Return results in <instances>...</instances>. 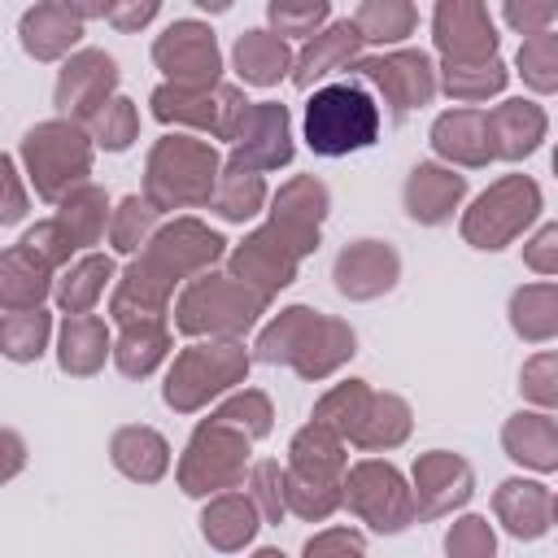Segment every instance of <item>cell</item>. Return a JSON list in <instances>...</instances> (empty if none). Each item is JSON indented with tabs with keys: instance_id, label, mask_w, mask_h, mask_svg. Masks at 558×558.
Listing matches in <instances>:
<instances>
[{
	"instance_id": "obj_53",
	"label": "cell",
	"mask_w": 558,
	"mask_h": 558,
	"mask_svg": "<svg viewBox=\"0 0 558 558\" xmlns=\"http://www.w3.org/2000/svg\"><path fill=\"white\" fill-rule=\"evenodd\" d=\"M22 244H26V248H35L39 257H48L52 266H65V262H70V253H74V240L65 235V227H61L57 218L35 222V227L22 235Z\"/></svg>"
},
{
	"instance_id": "obj_7",
	"label": "cell",
	"mask_w": 558,
	"mask_h": 558,
	"mask_svg": "<svg viewBox=\"0 0 558 558\" xmlns=\"http://www.w3.org/2000/svg\"><path fill=\"white\" fill-rule=\"evenodd\" d=\"M379 135L375 100L353 83H327L305 105V144L323 157H344L371 148Z\"/></svg>"
},
{
	"instance_id": "obj_6",
	"label": "cell",
	"mask_w": 558,
	"mask_h": 558,
	"mask_svg": "<svg viewBox=\"0 0 558 558\" xmlns=\"http://www.w3.org/2000/svg\"><path fill=\"white\" fill-rule=\"evenodd\" d=\"M248 362H253V357H248V349H244L240 340H218V336H209L205 344H187V349L174 357V366L166 371L161 397H166L170 410L192 414V410L209 405L214 397L231 392L235 384H244Z\"/></svg>"
},
{
	"instance_id": "obj_8",
	"label": "cell",
	"mask_w": 558,
	"mask_h": 558,
	"mask_svg": "<svg viewBox=\"0 0 558 558\" xmlns=\"http://www.w3.org/2000/svg\"><path fill=\"white\" fill-rule=\"evenodd\" d=\"M248 445H253L248 432L209 414L192 432V440L179 458V488L187 497H214V493L240 488L244 471H248Z\"/></svg>"
},
{
	"instance_id": "obj_22",
	"label": "cell",
	"mask_w": 558,
	"mask_h": 558,
	"mask_svg": "<svg viewBox=\"0 0 558 558\" xmlns=\"http://www.w3.org/2000/svg\"><path fill=\"white\" fill-rule=\"evenodd\" d=\"M493 510H497V523L510 536H519V541H536L554 523V497H549V488L536 484V480H519V475L497 484Z\"/></svg>"
},
{
	"instance_id": "obj_30",
	"label": "cell",
	"mask_w": 558,
	"mask_h": 558,
	"mask_svg": "<svg viewBox=\"0 0 558 558\" xmlns=\"http://www.w3.org/2000/svg\"><path fill=\"white\" fill-rule=\"evenodd\" d=\"M327 205H331L327 187H323L314 174H296V179H288V183L275 192V201H270V222H279V227H288L292 235H305V240L318 244V227H323V218H327Z\"/></svg>"
},
{
	"instance_id": "obj_54",
	"label": "cell",
	"mask_w": 558,
	"mask_h": 558,
	"mask_svg": "<svg viewBox=\"0 0 558 558\" xmlns=\"http://www.w3.org/2000/svg\"><path fill=\"white\" fill-rule=\"evenodd\" d=\"M510 31L519 35H541L558 17V0H501Z\"/></svg>"
},
{
	"instance_id": "obj_58",
	"label": "cell",
	"mask_w": 558,
	"mask_h": 558,
	"mask_svg": "<svg viewBox=\"0 0 558 558\" xmlns=\"http://www.w3.org/2000/svg\"><path fill=\"white\" fill-rule=\"evenodd\" d=\"M0 174H4V209H0V222L13 227L26 214V192H22V179H17V161L4 157L0 161Z\"/></svg>"
},
{
	"instance_id": "obj_50",
	"label": "cell",
	"mask_w": 558,
	"mask_h": 558,
	"mask_svg": "<svg viewBox=\"0 0 558 558\" xmlns=\"http://www.w3.org/2000/svg\"><path fill=\"white\" fill-rule=\"evenodd\" d=\"M248 493L266 523H279L288 514V471H279V462H257L248 471Z\"/></svg>"
},
{
	"instance_id": "obj_34",
	"label": "cell",
	"mask_w": 558,
	"mask_h": 558,
	"mask_svg": "<svg viewBox=\"0 0 558 558\" xmlns=\"http://www.w3.org/2000/svg\"><path fill=\"white\" fill-rule=\"evenodd\" d=\"M170 353V331L166 318H140V323H122V336L113 344V362L126 379H144L153 375Z\"/></svg>"
},
{
	"instance_id": "obj_45",
	"label": "cell",
	"mask_w": 558,
	"mask_h": 558,
	"mask_svg": "<svg viewBox=\"0 0 558 558\" xmlns=\"http://www.w3.org/2000/svg\"><path fill=\"white\" fill-rule=\"evenodd\" d=\"M157 205L148 201V196H126L118 209H113V218H109V240H113V248L118 253H135V248H144L148 240H153V231H157Z\"/></svg>"
},
{
	"instance_id": "obj_11",
	"label": "cell",
	"mask_w": 558,
	"mask_h": 558,
	"mask_svg": "<svg viewBox=\"0 0 558 558\" xmlns=\"http://www.w3.org/2000/svg\"><path fill=\"white\" fill-rule=\"evenodd\" d=\"M344 506L371 532H401L418 514L414 510V488L401 480V471L392 462H379V458H366V462L349 466V475H344Z\"/></svg>"
},
{
	"instance_id": "obj_43",
	"label": "cell",
	"mask_w": 558,
	"mask_h": 558,
	"mask_svg": "<svg viewBox=\"0 0 558 558\" xmlns=\"http://www.w3.org/2000/svg\"><path fill=\"white\" fill-rule=\"evenodd\" d=\"M366 401H371V388H366L362 379H349V384H336L331 392L318 397L314 418L327 423L331 432H340L344 440H353V432H357V423H362V414H366Z\"/></svg>"
},
{
	"instance_id": "obj_31",
	"label": "cell",
	"mask_w": 558,
	"mask_h": 558,
	"mask_svg": "<svg viewBox=\"0 0 558 558\" xmlns=\"http://www.w3.org/2000/svg\"><path fill=\"white\" fill-rule=\"evenodd\" d=\"M113 353L109 327L96 314H65L61 336H57V362L65 375H96L105 357Z\"/></svg>"
},
{
	"instance_id": "obj_2",
	"label": "cell",
	"mask_w": 558,
	"mask_h": 558,
	"mask_svg": "<svg viewBox=\"0 0 558 558\" xmlns=\"http://www.w3.org/2000/svg\"><path fill=\"white\" fill-rule=\"evenodd\" d=\"M253 353L257 362L292 366L301 379H327L357 353V336L349 323L331 314H318L310 305H288L262 327Z\"/></svg>"
},
{
	"instance_id": "obj_18",
	"label": "cell",
	"mask_w": 558,
	"mask_h": 558,
	"mask_svg": "<svg viewBox=\"0 0 558 558\" xmlns=\"http://www.w3.org/2000/svg\"><path fill=\"white\" fill-rule=\"evenodd\" d=\"M113 87H118V65H113V57L100 52V48H83V52H74V57L61 65V74H57V109H61L65 118H74V122H87V118L113 96Z\"/></svg>"
},
{
	"instance_id": "obj_47",
	"label": "cell",
	"mask_w": 558,
	"mask_h": 558,
	"mask_svg": "<svg viewBox=\"0 0 558 558\" xmlns=\"http://www.w3.org/2000/svg\"><path fill=\"white\" fill-rule=\"evenodd\" d=\"M344 506V484H318V480H305L296 471H288V510L296 519H310V523H323L327 514H336Z\"/></svg>"
},
{
	"instance_id": "obj_28",
	"label": "cell",
	"mask_w": 558,
	"mask_h": 558,
	"mask_svg": "<svg viewBox=\"0 0 558 558\" xmlns=\"http://www.w3.org/2000/svg\"><path fill=\"white\" fill-rule=\"evenodd\" d=\"M545 140V113L532 100H501L497 109H488V144L493 157L519 161L527 153H536V144Z\"/></svg>"
},
{
	"instance_id": "obj_19",
	"label": "cell",
	"mask_w": 558,
	"mask_h": 558,
	"mask_svg": "<svg viewBox=\"0 0 558 558\" xmlns=\"http://www.w3.org/2000/svg\"><path fill=\"white\" fill-rule=\"evenodd\" d=\"M336 292L349 301H375L384 296L397 279H401V257L392 244L384 240H357L349 248H340L336 266H331Z\"/></svg>"
},
{
	"instance_id": "obj_13",
	"label": "cell",
	"mask_w": 558,
	"mask_h": 558,
	"mask_svg": "<svg viewBox=\"0 0 558 558\" xmlns=\"http://www.w3.org/2000/svg\"><path fill=\"white\" fill-rule=\"evenodd\" d=\"M153 61L179 87H214L222 74V52L205 22H170L153 39Z\"/></svg>"
},
{
	"instance_id": "obj_27",
	"label": "cell",
	"mask_w": 558,
	"mask_h": 558,
	"mask_svg": "<svg viewBox=\"0 0 558 558\" xmlns=\"http://www.w3.org/2000/svg\"><path fill=\"white\" fill-rule=\"evenodd\" d=\"M288 471L318 484H344V436L310 418L288 445Z\"/></svg>"
},
{
	"instance_id": "obj_3",
	"label": "cell",
	"mask_w": 558,
	"mask_h": 558,
	"mask_svg": "<svg viewBox=\"0 0 558 558\" xmlns=\"http://www.w3.org/2000/svg\"><path fill=\"white\" fill-rule=\"evenodd\" d=\"M270 296L244 279H235L231 270L227 275H214V270H201L187 279V288L179 292V305H174V327L183 336H218V340H235L244 336L262 314H266Z\"/></svg>"
},
{
	"instance_id": "obj_39",
	"label": "cell",
	"mask_w": 558,
	"mask_h": 558,
	"mask_svg": "<svg viewBox=\"0 0 558 558\" xmlns=\"http://www.w3.org/2000/svg\"><path fill=\"white\" fill-rule=\"evenodd\" d=\"M510 70L501 65V57H488V61H445L440 70V87L453 96V100H488L506 87Z\"/></svg>"
},
{
	"instance_id": "obj_51",
	"label": "cell",
	"mask_w": 558,
	"mask_h": 558,
	"mask_svg": "<svg viewBox=\"0 0 558 558\" xmlns=\"http://www.w3.org/2000/svg\"><path fill=\"white\" fill-rule=\"evenodd\" d=\"M445 549H449L453 558H493V549H497V536H493L488 519H480V514H466V519H458V523L449 527V536H445Z\"/></svg>"
},
{
	"instance_id": "obj_4",
	"label": "cell",
	"mask_w": 558,
	"mask_h": 558,
	"mask_svg": "<svg viewBox=\"0 0 558 558\" xmlns=\"http://www.w3.org/2000/svg\"><path fill=\"white\" fill-rule=\"evenodd\" d=\"M222 179V161L214 144L192 140V135H166L153 144L144 161V196L161 209H187V205H209Z\"/></svg>"
},
{
	"instance_id": "obj_62",
	"label": "cell",
	"mask_w": 558,
	"mask_h": 558,
	"mask_svg": "<svg viewBox=\"0 0 558 558\" xmlns=\"http://www.w3.org/2000/svg\"><path fill=\"white\" fill-rule=\"evenodd\" d=\"M554 523H558V497H554Z\"/></svg>"
},
{
	"instance_id": "obj_35",
	"label": "cell",
	"mask_w": 558,
	"mask_h": 558,
	"mask_svg": "<svg viewBox=\"0 0 558 558\" xmlns=\"http://www.w3.org/2000/svg\"><path fill=\"white\" fill-rule=\"evenodd\" d=\"M510 327L527 344L554 340L558 336V283H523V288H514Z\"/></svg>"
},
{
	"instance_id": "obj_38",
	"label": "cell",
	"mask_w": 558,
	"mask_h": 558,
	"mask_svg": "<svg viewBox=\"0 0 558 558\" xmlns=\"http://www.w3.org/2000/svg\"><path fill=\"white\" fill-rule=\"evenodd\" d=\"M109 279H113V257H109V253H87V257H78V262L57 279L52 296H57L61 314H87V310L100 301V292H105Z\"/></svg>"
},
{
	"instance_id": "obj_42",
	"label": "cell",
	"mask_w": 558,
	"mask_h": 558,
	"mask_svg": "<svg viewBox=\"0 0 558 558\" xmlns=\"http://www.w3.org/2000/svg\"><path fill=\"white\" fill-rule=\"evenodd\" d=\"M353 22H357L366 44H397V39H405L414 31L418 13H414L410 0H362Z\"/></svg>"
},
{
	"instance_id": "obj_49",
	"label": "cell",
	"mask_w": 558,
	"mask_h": 558,
	"mask_svg": "<svg viewBox=\"0 0 558 558\" xmlns=\"http://www.w3.org/2000/svg\"><path fill=\"white\" fill-rule=\"evenodd\" d=\"M214 418H222V423H235L240 432H248L253 440H262V436L270 432V423H275V410H270V397H266V392H253V388H244V392L227 397V401L214 410Z\"/></svg>"
},
{
	"instance_id": "obj_21",
	"label": "cell",
	"mask_w": 558,
	"mask_h": 558,
	"mask_svg": "<svg viewBox=\"0 0 558 558\" xmlns=\"http://www.w3.org/2000/svg\"><path fill=\"white\" fill-rule=\"evenodd\" d=\"M462 196H466V179L436 161H418L405 179V214L423 227L449 222L453 209L462 205Z\"/></svg>"
},
{
	"instance_id": "obj_26",
	"label": "cell",
	"mask_w": 558,
	"mask_h": 558,
	"mask_svg": "<svg viewBox=\"0 0 558 558\" xmlns=\"http://www.w3.org/2000/svg\"><path fill=\"white\" fill-rule=\"evenodd\" d=\"M52 262L39 257L35 248H26L22 240L4 248L0 257V305L4 310H31L39 305L57 283H52Z\"/></svg>"
},
{
	"instance_id": "obj_36",
	"label": "cell",
	"mask_w": 558,
	"mask_h": 558,
	"mask_svg": "<svg viewBox=\"0 0 558 558\" xmlns=\"http://www.w3.org/2000/svg\"><path fill=\"white\" fill-rule=\"evenodd\" d=\"M410 423H414L410 405L397 392H371L366 414H362L349 445H357V449H397L410 436Z\"/></svg>"
},
{
	"instance_id": "obj_23",
	"label": "cell",
	"mask_w": 558,
	"mask_h": 558,
	"mask_svg": "<svg viewBox=\"0 0 558 558\" xmlns=\"http://www.w3.org/2000/svg\"><path fill=\"white\" fill-rule=\"evenodd\" d=\"M262 523H266V519H262L253 493H235V488L214 493L209 506L201 510V532H205V541H209L214 549H227V554L253 545V536H257Z\"/></svg>"
},
{
	"instance_id": "obj_15",
	"label": "cell",
	"mask_w": 558,
	"mask_h": 558,
	"mask_svg": "<svg viewBox=\"0 0 558 558\" xmlns=\"http://www.w3.org/2000/svg\"><path fill=\"white\" fill-rule=\"evenodd\" d=\"M292 161V122H288V105L279 100H257L240 126V135L231 140L227 166L235 170H279Z\"/></svg>"
},
{
	"instance_id": "obj_60",
	"label": "cell",
	"mask_w": 558,
	"mask_h": 558,
	"mask_svg": "<svg viewBox=\"0 0 558 558\" xmlns=\"http://www.w3.org/2000/svg\"><path fill=\"white\" fill-rule=\"evenodd\" d=\"M70 13H78L83 22L87 17H109V9H113V0H61Z\"/></svg>"
},
{
	"instance_id": "obj_25",
	"label": "cell",
	"mask_w": 558,
	"mask_h": 558,
	"mask_svg": "<svg viewBox=\"0 0 558 558\" xmlns=\"http://www.w3.org/2000/svg\"><path fill=\"white\" fill-rule=\"evenodd\" d=\"M432 148L453 166H488V113L484 109H449L432 122Z\"/></svg>"
},
{
	"instance_id": "obj_52",
	"label": "cell",
	"mask_w": 558,
	"mask_h": 558,
	"mask_svg": "<svg viewBox=\"0 0 558 558\" xmlns=\"http://www.w3.org/2000/svg\"><path fill=\"white\" fill-rule=\"evenodd\" d=\"M519 388L527 401L536 405H558V353H536L527 357L523 375H519Z\"/></svg>"
},
{
	"instance_id": "obj_44",
	"label": "cell",
	"mask_w": 558,
	"mask_h": 558,
	"mask_svg": "<svg viewBox=\"0 0 558 558\" xmlns=\"http://www.w3.org/2000/svg\"><path fill=\"white\" fill-rule=\"evenodd\" d=\"M83 126L92 131V140H96L100 148L122 153V148H131V140L140 135V113H135V105H131L126 96H109Z\"/></svg>"
},
{
	"instance_id": "obj_24",
	"label": "cell",
	"mask_w": 558,
	"mask_h": 558,
	"mask_svg": "<svg viewBox=\"0 0 558 558\" xmlns=\"http://www.w3.org/2000/svg\"><path fill=\"white\" fill-rule=\"evenodd\" d=\"M17 35H22V48L35 61H57V57H65L83 39V17L70 13L65 4H57V0H44V4L22 13Z\"/></svg>"
},
{
	"instance_id": "obj_29",
	"label": "cell",
	"mask_w": 558,
	"mask_h": 558,
	"mask_svg": "<svg viewBox=\"0 0 558 558\" xmlns=\"http://www.w3.org/2000/svg\"><path fill=\"white\" fill-rule=\"evenodd\" d=\"M109 458L113 466L135 480V484H157L170 466V445L161 432L144 427V423H131V427H118L113 440H109Z\"/></svg>"
},
{
	"instance_id": "obj_14",
	"label": "cell",
	"mask_w": 558,
	"mask_h": 558,
	"mask_svg": "<svg viewBox=\"0 0 558 558\" xmlns=\"http://www.w3.org/2000/svg\"><path fill=\"white\" fill-rule=\"evenodd\" d=\"M432 44L445 61H488L497 57V26L484 0H436Z\"/></svg>"
},
{
	"instance_id": "obj_59",
	"label": "cell",
	"mask_w": 558,
	"mask_h": 558,
	"mask_svg": "<svg viewBox=\"0 0 558 558\" xmlns=\"http://www.w3.org/2000/svg\"><path fill=\"white\" fill-rule=\"evenodd\" d=\"M0 445H4V480H13V475H17V466H22V436H17L13 427H4Z\"/></svg>"
},
{
	"instance_id": "obj_63",
	"label": "cell",
	"mask_w": 558,
	"mask_h": 558,
	"mask_svg": "<svg viewBox=\"0 0 558 558\" xmlns=\"http://www.w3.org/2000/svg\"><path fill=\"white\" fill-rule=\"evenodd\" d=\"M554 174H558V148H554Z\"/></svg>"
},
{
	"instance_id": "obj_12",
	"label": "cell",
	"mask_w": 558,
	"mask_h": 558,
	"mask_svg": "<svg viewBox=\"0 0 558 558\" xmlns=\"http://www.w3.org/2000/svg\"><path fill=\"white\" fill-rule=\"evenodd\" d=\"M318 244L305 240V235H292L288 227L279 222H266L257 227L253 235H244V244H235L227 253V270L253 288H262L266 296H275L279 288H288L296 279V266L305 253H314Z\"/></svg>"
},
{
	"instance_id": "obj_33",
	"label": "cell",
	"mask_w": 558,
	"mask_h": 558,
	"mask_svg": "<svg viewBox=\"0 0 558 558\" xmlns=\"http://www.w3.org/2000/svg\"><path fill=\"white\" fill-rule=\"evenodd\" d=\"M231 61H235V74H240L244 83H253V87H275V83L296 65L288 39L275 35V31H244V35L235 39Z\"/></svg>"
},
{
	"instance_id": "obj_46",
	"label": "cell",
	"mask_w": 558,
	"mask_h": 558,
	"mask_svg": "<svg viewBox=\"0 0 558 558\" xmlns=\"http://www.w3.org/2000/svg\"><path fill=\"white\" fill-rule=\"evenodd\" d=\"M523 83L532 92H558V35L554 31H541V35H527L519 44V57H514Z\"/></svg>"
},
{
	"instance_id": "obj_55",
	"label": "cell",
	"mask_w": 558,
	"mask_h": 558,
	"mask_svg": "<svg viewBox=\"0 0 558 558\" xmlns=\"http://www.w3.org/2000/svg\"><path fill=\"white\" fill-rule=\"evenodd\" d=\"M523 262H527L536 275H558V222L541 227V231L523 244Z\"/></svg>"
},
{
	"instance_id": "obj_5",
	"label": "cell",
	"mask_w": 558,
	"mask_h": 558,
	"mask_svg": "<svg viewBox=\"0 0 558 558\" xmlns=\"http://www.w3.org/2000/svg\"><path fill=\"white\" fill-rule=\"evenodd\" d=\"M92 131L74 118H52V122H39L26 131L22 140V166H26V179L31 187L44 196V201H61L65 192H74L78 183H87V170H92Z\"/></svg>"
},
{
	"instance_id": "obj_32",
	"label": "cell",
	"mask_w": 558,
	"mask_h": 558,
	"mask_svg": "<svg viewBox=\"0 0 558 558\" xmlns=\"http://www.w3.org/2000/svg\"><path fill=\"white\" fill-rule=\"evenodd\" d=\"M501 445L514 462L532 471H558V423L536 410H519L501 427Z\"/></svg>"
},
{
	"instance_id": "obj_48",
	"label": "cell",
	"mask_w": 558,
	"mask_h": 558,
	"mask_svg": "<svg viewBox=\"0 0 558 558\" xmlns=\"http://www.w3.org/2000/svg\"><path fill=\"white\" fill-rule=\"evenodd\" d=\"M327 13H331V0H270L266 4V17H270L275 35H283V39L288 35H296V39L318 35Z\"/></svg>"
},
{
	"instance_id": "obj_10",
	"label": "cell",
	"mask_w": 558,
	"mask_h": 558,
	"mask_svg": "<svg viewBox=\"0 0 558 558\" xmlns=\"http://www.w3.org/2000/svg\"><path fill=\"white\" fill-rule=\"evenodd\" d=\"M148 105H153L157 122H183V126L209 131L214 140H235L248 109H253V100H244V92L231 87V83H214V87L161 83Z\"/></svg>"
},
{
	"instance_id": "obj_41",
	"label": "cell",
	"mask_w": 558,
	"mask_h": 558,
	"mask_svg": "<svg viewBox=\"0 0 558 558\" xmlns=\"http://www.w3.org/2000/svg\"><path fill=\"white\" fill-rule=\"evenodd\" d=\"M209 205H214V214L227 218V222H244V218H253V214L266 205L262 170H235V166H227Z\"/></svg>"
},
{
	"instance_id": "obj_17",
	"label": "cell",
	"mask_w": 558,
	"mask_h": 558,
	"mask_svg": "<svg viewBox=\"0 0 558 558\" xmlns=\"http://www.w3.org/2000/svg\"><path fill=\"white\" fill-rule=\"evenodd\" d=\"M471 488H475L471 462L449 453V449H432L414 462V510H418V519H440V514L466 506Z\"/></svg>"
},
{
	"instance_id": "obj_9",
	"label": "cell",
	"mask_w": 558,
	"mask_h": 558,
	"mask_svg": "<svg viewBox=\"0 0 558 558\" xmlns=\"http://www.w3.org/2000/svg\"><path fill=\"white\" fill-rule=\"evenodd\" d=\"M541 214V187L527 174H506L488 192L475 196V205L462 214V240L475 248H506L519 240Z\"/></svg>"
},
{
	"instance_id": "obj_20",
	"label": "cell",
	"mask_w": 558,
	"mask_h": 558,
	"mask_svg": "<svg viewBox=\"0 0 558 558\" xmlns=\"http://www.w3.org/2000/svg\"><path fill=\"white\" fill-rule=\"evenodd\" d=\"M362 31H357V22H331L327 31H318V35H310V44L301 48V57H296V65H292V83L296 87H314L318 78H327V74H336V70H349V65H357L362 61Z\"/></svg>"
},
{
	"instance_id": "obj_16",
	"label": "cell",
	"mask_w": 558,
	"mask_h": 558,
	"mask_svg": "<svg viewBox=\"0 0 558 558\" xmlns=\"http://www.w3.org/2000/svg\"><path fill=\"white\" fill-rule=\"evenodd\" d=\"M357 74L371 78L384 92V100L397 105V109H418L440 87L436 65L423 48H397V52H384V57H362Z\"/></svg>"
},
{
	"instance_id": "obj_40",
	"label": "cell",
	"mask_w": 558,
	"mask_h": 558,
	"mask_svg": "<svg viewBox=\"0 0 558 558\" xmlns=\"http://www.w3.org/2000/svg\"><path fill=\"white\" fill-rule=\"evenodd\" d=\"M48 331H52V318L48 310L31 305V310H9L0 318V349L9 362H35L44 349H48Z\"/></svg>"
},
{
	"instance_id": "obj_56",
	"label": "cell",
	"mask_w": 558,
	"mask_h": 558,
	"mask_svg": "<svg viewBox=\"0 0 558 558\" xmlns=\"http://www.w3.org/2000/svg\"><path fill=\"white\" fill-rule=\"evenodd\" d=\"M362 549H366V541H362L357 532H349V527H331V532H318V536L305 541V554H310V558H327V554H362Z\"/></svg>"
},
{
	"instance_id": "obj_61",
	"label": "cell",
	"mask_w": 558,
	"mask_h": 558,
	"mask_svg": "<svg viewBox=\"0 0 558 558\" xmlns=\"http://www.w3.org/2000/svg\"><path fill=\"white\" fill-rule=\"evenodd\" d=\"M192 4H201L205 13H227L231 9V0H192Z\"/></svg>"
},
{
	"instance_id": "obj_37",
	"label": "cell",
	"mask_w": 558,
	"mask_h": 558,
	"mask_svg": "<svg viewBox=\"0 0 558 558\" xmlns=\"http://www.w3.org/2000/svg\"><path fill=\"white\" fill-rule=\"evenodd\" d=\"M61 209H57V222L65 227V235L74 240V248H87V244H100V235H105V227H109V201H105V192L96 187V183H78L74 192H65L61 201H57Z\"/></svg>"
},
{
	"instance_id": "obj_57",
	"label": "cell",
	"mask_w": 558,
	"mask_h": 558,
	"mask_svg": "<svg viewBox=\"0 0 558 558\" xmlns=\"http://www.w3.org/2000/svg\"><path fill=\"white\" fill-rule=\"evenodd\" d=\"M157 9H161V0H113L109 22H113L118 31H144V26L157 17Z\"/></svg>"
},
{
	"instance_id": "obj_1",
	"label": "cell",
	"mask_w": 558,
	"mask_h": 558,
	"mask_svg": "<svg viewBox=\"0 0 558 558\" xmlns=\"http://www.w3.org/2000/svg\"><path fill=\"white\" fill-rule=\"evenodd\" d=\"M227 253V240L209 231L196 218H174L153 231V240L140 248V257L122 270L109 314L118 323H140V318H166L170 292L179 279H192L201 270H214V262Z\"/></svg>"
}]
</instances>
